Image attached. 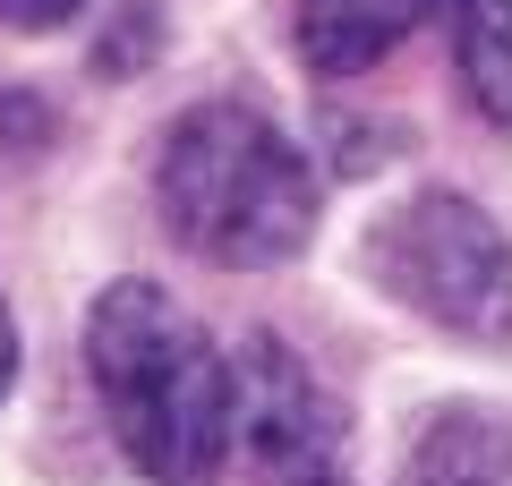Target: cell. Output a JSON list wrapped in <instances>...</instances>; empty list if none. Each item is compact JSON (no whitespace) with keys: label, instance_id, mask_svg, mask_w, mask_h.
I'll return each instance as SVG.
<instances>
[{"label":"cell","instance_id":"cell-3","mask_svg":"<svg viewBox=\"0 0 512 486\" xmlns=\"http://www.w3.org/2000/svg\"><path fill=\"white\" fill-rule=\"evenodd\" d=\"M367 273L453 342H512V239L453 188H419L410 205H393L367 231Z\"/></svg>","mask_w":512,"mask_h":486},{"label":"cell","instance_id":"cell-1","mask_svg":"<svg viewBox=\"0 0 512 486\" xmlns=\"http://www.w3.org/2000/svg\"><path fill=\"white\" fill-rule=\"evenodd\" d=\"M86 376L146 486H214L231 461V359L163 282H111L86 307Z\"/></svg>","mask_w":512,"mask_h":486},{"label":"cell","instance_id":"cell-8","mask_svg":"<svg viewBox=\"0 0 512 486\" xmlns=\"http://www.w3.org/2000/svg\"><path fill=\"white\" fill-rule=\"evenodd\" d=\"M86 0H0V26H18V35H52V26H69Z\"/></svg>","mask_w":512,"mask_h":486},{"label":"cell","instance_id":"cell-6","mask_svg":"<svg viewBox=\"0 0 512 486\" xmlns=\"http://www.w3.org/2000/svg\"><path fill=\"white\" fill-rule=\"evenodd\" d=\"M444 35H453L461 86L495 128H512V0H436Z\"/></svg>","mask_w":512,"mask_h":486},{"label":"cell","instance_id":"cell-2","mask_svg":"<svg viewBox=\"0 0 512 486\" xmlns=\"http://www.w3.org/2000/svg\"><path fill=\"white\" fill-rule=\"evenodd\" d=\"M154 205L205 265H282L316 231V171L256 103H197L154 154Z\"/></svg>","mask_w":512,"mask_h":486},{"label":"cell","instance_id":"cell-7","mask_svg":"<svg viewBox=\"0 0 512 486\" xmlns=\"http://www.w3.org/2000/svg\"><path fill=\"white\" fill-rule=\"evenodd\" d=\"M402 486H512V435L487 427V410H453L444 427H427Z\"/></svg>","mask_w":512,"mask_h":486},{"label":"cell","instance_id":"cell-5","mask_svg":"<svg viewBox=\"0 0 512 486\" xmlns=\"http://www.w3.org/2000/svg\"><path fill=\"white\" fill-rule=\"evenodd\" d=\"M419 18H436V0H299V52L316 77H359L402 52Z\"/></svg>","mask_w":512,"mask_h":486},{"label":"cell","instance_id":"cell-10","mask_svg":"<svg viewBox=\"0 0 512 486\" xmlns=\"http://www.w3.org/2000/svg\"><path fill=\"white\" fill-rule=\"evenodd\" d=\"M9 384H18V324H9V307H0V401H9Z\"/></svg>","mask_w":512,"mask_h":486},{"label":"cell","instance_id":"cell-4","mask_svg":"<svg viewBox=\"0 0 512 486\" xmlns=\"http://www.w3.org/2000/svg\"><path fill=\"white\" fill-rule=\"evenodd\" d=\"M231 418H239V444L256 452V469H299V461H342V418H333L325 384L274 342L256 333L231 367Z\"/></svg>","mask_w":512,"mask_h":486},{"label":"cell","instance_id":"cell-9","mask_svg":"<svg viewBox=\"0 0 512 486\" xmlns=\"http://www.w3.org/2000/svg\"><path fill=\"white\" fill-rule=\"evenodd\" d=\"M274 486H350L342 461H299V469H274Z\"/></svg>","mask_w":512,"mask_h":486}]
</instances>
